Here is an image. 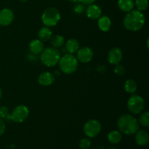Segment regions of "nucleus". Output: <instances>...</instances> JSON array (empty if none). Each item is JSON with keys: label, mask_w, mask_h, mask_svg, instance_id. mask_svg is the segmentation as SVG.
I'll return each mask as SVG.
<instances>
[{"label": "nucleus", "mask_w": 149, "mask_h": 149, "mask_svg": "<svg viewBox=\"0 0 149 149\" xmlns=\"http://www.w3.org/2000/svg\"><path fill=\"white\" fill-rule=\"evenodd\" d=\"M49 40H50V43L52 45V47L55 48L62 47L63 45L64 42H65L64 37L61 36V35H54V36H52Z\"/></svg>", "instance_id": "obj_22"}, {"label": "nucleus", "mask_w": 149, "mask_h": 149, "mask_svg": "<svg viewBox=\"0 0 149 149\" xmlns=\"http://www.w3.org/2000/svg\"><path fill=\"white\" fill-rule=\"evenodd\" d=\"M10 111L7 106H2L0 107V118L3 120L8 122L9 116H10Z\"/></svg>", "instance_id": "obj_25"}, {"label": "nucleus", "mask_w": 149, "mask_h": 149, "mask_svg": "<svg viewBox=\"0 0 149 149\" xmlns=\"http://www.w3.org/2000/svg\"><path fill=\"white\" fill-rule=\"evenodd\" d=\"M78 1H79L80 3H81L83 4H87V5H89V4H93L95 1V0H78Z\"/></svg>", "instance_id": "obj_30"}, {"label": "nucleus", "mask_w": 149, "mask_h": 149, "mask_svg": "<svg viewBox=\"0 0 149 149\" xmlns=\"http://www.w3.org/2000/svg\"><path fill=\"white\" fill-rule=\"evenodd\" d=\"M45 49L43 42L38 39H33L29 44V49L31 52L35 55H39Z\"/></svg>", "instance_id": "obj_15"}, {"label": "nucleus", "mask_w": 149, "mask_h": 149, "mask_svg": "<svg viewBox=\"0 0 149 149\" xmlns=\"http://www.w3.org/2000/svg\"><path fill=\"white\" fill-rule=\"evenodd\" d=\"M117 127L119 132L126 135H132L139 130L136 118L130 114H123L118 119Z\"/></svg>", "instance_id": "obj_2"}, {"label": "nucleus", "mask_w": 149, "mask_h": 149, "mask_svg": "<svg viewBox=\"0 0 149 149\" xmlns=\"http://www.w3.org/2000/svg\"><path fill=\"white\" fill-rule=\"evenodd\" d=\"M68 1H71V2H77V1H78V0H68Z\"/></svg>", "instance_id": "obj_32"}, {"label": "nucleus", "mask_w": 149, "mask_h": 149, "mask_svg": "<svg viewBox=\"0 0 149 149\" xmlns=\"http://www.w3.org/2000/svg\"><path fill=\"white\" fill-rule=\"evenodd\" d=\"M135 134V142L138 145L141 146H144L148 143L149 135L146 131L143 130H138Z\"/></svg>", "instance_id": "obj_14"}, {"label": "nucleus", "mask_w": 149, "mask_h": 149, "mask_svg": "<svg viewBox=\"0 0 149 149\" xmlns=\"http://www.w3.org/2000/svg\"><path fill=\"white\" fill-rule=\"evenodd\" d=\"M91 146V141L89 138H83L79 142V147L81 149H89Z\"/></svg>", "instance_id": "obj_26"}, {"label": "nucleus", "mask_w": 149, "mask_h": 149, "mask_svg": "<svg viewBox=\"0 0 149 149\" xmlns=\"http://www.w3.org/2000/svg\"><path fill=\"white\" fill-rule=\"evenodd\" d=\"M1 96H2V91H1V89L0 88V99H1Z\"/></svg>", "instance_id": "obj_31"}, {"label": "nucleus", "mask_w": 149, "mask_h": 149, "mask_svg": "<svg viewBox=\"0 0 149 149\" xmlns=\"http://www.w3.org/2000/svg\"><path fill=\"white\" fill-rule=\"evenodd\" d=\"M29 116V110L27 106L24 105H19L16 106L13 111L10 113L8 122L15 123H22L28 119Z\"/></svg>", "instance_id": "obj_6"}, {"label": "nucleus", "mask_w": 149, "mask_h": 149, "mask_svg": "<svg viewBox=\"0 0 149 149\" xmlns=\"http://www.w3.org/2000/svg\"><path fill=\"white\" fill-rule=\"evenodd\" d=\"M84 5V4H81V3L77 4L75 6V7H74V11H75V13H77V14H81V13H84V10H85Z\"/></svg>", "instance_id": "obj_28"}, {"label": "nucleus", "mask_w": 149, "mask_h": 149, "mask_svg": "<svg viewBox=\"0 0 149 149\" xmlns=\"http://www.w3.org/2000/svg\"><path fill=\"white\" fill-rule=\"evenodd\" d=\"M20 1H22V2H26V1H27L28 0H20Z\"/></svg>", "instance_id": "obj_33"}, {"label": "nucleus", "mask_w": 149, "mask_h": 149, "mask_svg": "<svg viewBox=\"0 0 149 149\" xmlns=\"http://www.w3.org/2000/svg\"><path fill=\"white\" fill-rule=\"evenodd\" d=\"M123 58V53L120 48L113 47L108 54V61L112 65H117L120 63Z\"/></svg>", "instance_id": "obj_11"}, {"label": "nucleus", "mask_w": 149, "mask_h": 149, "mask_svg": "<svg viewBox=\"0 0 149 149\" xmlns=\"http://www.w3.org/2000/svg\"><path fill=\"white\" fill-rule=\"evenodd\" d=\"M122 135L119 131L113 130L110 132L108 135V140L111 143L117 144L122 141Z\"/></svg>", "instance_id": "obj_21"}, {"label": "nucleus", "mask_w": 149, "mask_h": 149, "mask_svg": "<svg viewBox=\"0 0 149 149\" xmlns=\"http://www.w3.org/2000/svg\"><path fill=\"white\" fill-rule=\"evenodd\" d=\"M145 100L138 95H132L127 100L128 110L132 114H139L145 109Z\"/></svg>", "instance_id": "obj_7"}, {"label": "nucleus", "mask_w": 149, "mask_h": 149, "mask_svg": "<svg viewBox=\"0 0 149 149\" xmlns=\"http://www.w3.org/2000/svg\"><path fill=\"white\" fill-rule=\"evenodd\" d=\"M55 77L52 73L49 71H45L42 72L38 77V82L40 85L45 86H50L55 81Z\"/></svg>", "instance_id": "obj_13"}, {"label": "nucleus", "mask_w": 149, "mask_h": 149, "mask_svg": "<svg viewBox=\"0 0 149 149\" xmlns=\"http://www.w3.org/2000/svg\"><path fill=\"white\" fill-rule=\"evenodd\" d=\"M146 18L143 13L139 10H131L128 12L123 20L125 29L130 31H138L144 26Z\"/></svg>", "instance_id": "obj_1"}, {"label": "nucleus", "mask_w": 149, "mask_h": 149, "mask_svg": "<svg viewBox=\"0 0 149 149\" xmlns=\"http://www.w3.org/2000/svg\"><path fill=\"white\" fill-rule=\"evenodd\" d=\"M61 20V14L55 7H49L43 12L42 15V21L47 27H53L56 26Z\"/></svg>", "instance_id": "obj_5"}, {"label": "nucleus", "mask_w": 149, "mask_h": 149, "mask_svg": "<svg viewBox=\"0 0 149 149\" xmlns=\"http://www.w3.org/2000/svg\"><path fill=\"white\" fill-rule=\"evenodd\" d=\"M60 69L63 74H74L78 68L79 63L77 57L73 54H65L63 56L61 57L59 62Z\"/></svg>", "instance_id": "obj_4"}, {"label": "nucleus", "mask_w": 149, "mask_h": 149, "mask_svg": "<svg viewBox=\"0 0 149 149\" xmlns=\"http://www.w3.org/2000/svg\"><path fill=\"white\" fill-rule=\"evenodd\" d=\"M77 53V58L78 61L83 63H87L90 62L93 60V55H94L93 49L88 47H83L79 48Z\"/></svg>", "instance_id": "obj_9"}, {"label": "nucleus", "mask_w": 149, "mask_h": 149, "mask_svg": "<svg viewBox=\"0 0 149 149\" xmlns=\"http://www.w3.org/2000/svg\"><path fill=\"white\" fill-rule=\"evenodd\" d=\"M97 26L100 31L103 32H107L110 30L111 27V20L107 16H100L98 18Z\"/></svg>", "instance_id": "obj_16"}, {"label": "nucleus", "mask_w": 149, "mask_h": 149, "mask_svg": "<svg viewBox=\"0 0 149 149\" xmlns=\"http://www.w3.org/2000/svg\"><path fill=\"white\" fill-rule=\"evenodd\" d=\"M146 46H147V47L148 48V40H147V43H146Z\"/></svg>", "instance_id": "obj_34"}, {"label": "nucleus", "mask_w": 149, "mask_h": 149, "mask_svg": "<svg viewBox=\"0 0 149 149\" xmlns=\"http://www.w3.org/2000/svg\"><path fill=\"white\" fill-rule=\"evenodd\" d=\"M115 74L116 75H119V76H122L123 75L124 73H125V68H124L123 65H120V64H117L116 65V67H115L114 70H113Z\"/></svg>", "instance_id": "obj_27"}, {"label": "nucleus", "mask_w": 149, "mask_h": 149, "mask_svg": "<svg viewBox=\"0 0 149 149\" xmlns=\"http://www.w3.org/2000/svg\"><path fill=\"white\" fill-rule=\"evenodd\" d=\"M6 130V125L5 122H4V120H3L2 119L0 118V136L2 135L4 133Z\"/></svg>", "instance_id": "obj_29"}, {"label": "nucleus", "mask_w": 149, "mask_h": 149, "mask_svg": "<svg viewBox=\"0 0 149 149\" xmlns=\"http://www.w3.org/2000/svg\"><path fill=\"white\" fill-rule=\"evenodd\" d=\"M86 15L92 20H97L102 15V10L97 4H89L86 9Z\"/></svg>", "instance_id": "obj_12"}, {"label": "nucleus", "mask_w": 149, "mask_h": 149, "mask_svg": "<svg viewBox=\"0 0 149 149\" xmlns=\"http://www.w3.org/2000/svg\"><path fill=\"white\" fill-rule=\"evenodd\" d=\"M135 5L139 11L142 12L146 10L148 6V0H135Z\"/></svg>", "instance_id": "obj_24"}, {"label": "nucleus", "mask_w": 149, "mask_h": 149, "mask_svg": "<svg viewBox=\"0 0 149 149\" xmlns=\"http://www.w3.org/2000/svg\"><path fill=\"white\" fill-rule=\"evenodd\" d=\"M139 122L144 127L149 126V113L148 111L143 112L139 117Z\"/></svg>", "instance_id": "obj_23"}, {"label": "nucleus", "mask_w": 149, "mask_h": 149, "mask_svg": "<svg viewBox=\"0 0 149 149\" xmlns=\"http://www.w3.org/2000/svg\"><path fill=\"white\" fill-rule=\"evenodd\" d=\"M84 132L88 138H95L100 133L101 130V125L96 119L88 120L84 125Z\"/></svg>", "instance_id": "obj_8"}, {"label": "nucleus", "mask_w": 149, "mask_h": 149, "mask_svg": "<svg viewBox=\"0 0 149 149\" xmlns=\"http://www.w3.org/2000/svg\"><path fill=\"white\" fill-rule=\"evenodd\" d=\"M109 149H116V148H109Z\"/></svg>", "instance_id": "obj_35"}, {"label": "nucleus", "mask_w": 149, "mask_h": 149, "mask_svg": "<svg viewBox=\"0 0 149 149\" xmlns=\"http://www.w3.org/2000/svg\"><path fill=\"white\" fill-rule=\"evenodd\" d=\"M61 57V53L57 48L49 47L41 52L40 61L46 66L53 67L58 64Z\"/></svg>", "instance_id": "obj_3"}, {"label": "nucleus", "mask_w": 149, "mask_h": 149, "mask_svg": "<svg viewBox=\"0 0 149 149\" xmlns=\"http://www.w3.org/2000/svg\"><path fill=\"white\" fill-rule=\"evenodd\" d=\"M14 13L9 8H4L0 11V25L7 26L13 23L14 20Z\"/></svg>", "instance_id": "obj_10"}, {"label": "nucleus", "mask_w": 149, "mask_h": 149, "mask_svg": "<svg viewBox=\"0 0 149 149\" xmlns=\"http://www.w3.org/2000/svg\"><path fill=\"white\" fill-rule=\"evenodd\" d=\"M65 48L68 53L74 54L79 49V42L76 39H69L65 43Z\"/></svg>", "instance_id": "obj_18"}, {"label": "nucleus", "mask_w": 149, "mask_h": 149, "mask_svg": "<svg viewBox=\"0 0 149 149\" xmlns=\"http://www.w3.org/2000/svg\"><path fill=\"white\" fill-rule=\"evenodd\" d=\"M52 36V30L49 27H47V26H44V27L41 28L40 30L38 32V37H39V39L43 42L49 41Z\"/></svg>", "instance_id": "obj_17"}, {"label": "nucleus", "mask_w": 149, "mask_h": 149, "mask_svg": "<svg viewBox=\"0 0 149 149\" xmlns=\"http://www.w3.org/2000/svg\"><path fill=\"white\" fill-rule=\"evenodd\" d=\"M135 3L133 0H119L118 1V7L122 11L128 13L133 10Z\"/></svg>", "instance_id": "obj_19"}, {"label": "nucleus", "mask_w": 149, "mask_h": 149, "mask_svg": "<svg viewBox=\"0 0 149 149\" xmlns=\"http://www.w3.org/2000/svg\"><path fill=\"white\" fill-rule=\"evenodd\" d=\"M125 90L130 94H134L138 89V84L136 81L132 79H129L125 82L124 85Z\"/></svg>", "instance_id": "obj_20"}]
</instances>
